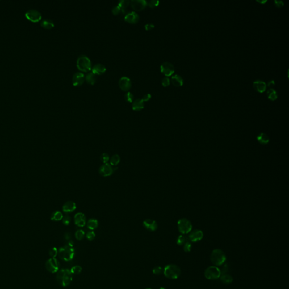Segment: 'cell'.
<instances>
[{"mask_svg":"<svg viewBox=\"0 0 289 289\" xmlns=\"http://www.w3.org/2000/svg\"><path fill=\"white\" fill-rule=\"evenodd\" d=\"M56 279L58 283L63 287L68 286L72 281V273L69 269H62L57 272Z\"/></svg>","mask_w":289,"mask_h":289,"instance_id":"cell-1","label":"cell"},{"mask_svg":"<svg viewBox=\"0 0 289 289\" xmlns=\"http://www.w3.org/2000/svg\"><path fill=\"white\" fill-rule=\"evenodd\" d=\"M210 260L214 266H221L226 262L227 256L223 251L215 249L211 253Z\"/></svg>","mask_w":289,"mask_h":289,"instance_id":"cell-2","label":"cell"},{"mask_svg":"<svg viewBox=\"0 0 289 289\" xmlns=\"http://www.w3.org/2000/svg\"><path fill=\"white\" fill-rule=\"evenodd\" d=\"M75 254V249L73 246L66 245L65 246L59 248L58 255L61 259L65 262H69L73 259Z\"/></svg>","mask_w":289,"mask_h":289,"instance_id":"cell-3","label":"cell"},{"mask_svg":"<svg viewBox=\"0 0 289 289\" xmlns=\"http://www.w3.org/2000/svg\"><path fill=\"white\" fill-rule=\"evenodd\" d=\"M164 276L168 279H178L181 273V270L179 266L175 264H168L165 266L163 270Z\"/></svg>","mask_w":289,"mask_h":289,"instance_id":"cell-4","label":"cell"},{"mask_svg":"<svg viewBox=\"0 0 289 289\" xmlns=\"http://www.w3.org/2000/svg\"><path fill=\"white\" fill-rule=\"evenodd\" d=\"M76 66L81 71L88 72L92 69V62L88 57L84 54H82L77 59Z\"/></svg>","mask_w":289,"mask_h":289,"instance_id":"cell-5","label":"cell"},{"mask_svg":"<svg viewBox=\"0 0 289 289\" xmlns=\"http://www.w3.org/2000/svg\"><path fill=\"white\" fill-rule=\"evenodd\" d=\"M204 275L207 279L215 280L220 278L221 273L219 268L217 266H210L205 270Z\"/></svg>","mask_w":289,"mask_h":289,"instance_id":"cell-6","label":"cell"},{"mask_svg":"<svg viewBox=\"0 0 289 289\" xmlns=\"http://www.w3.org/2000/svg\"><path fill=\"white\" fill-rule=\"evenodd\" d=\"M178 229L181 233L186 234L190 233L192 229L191 221L186 219H181L178 221Z\"/></svg>","mask_w":289,"mask_h":289,"instance_id":"cell-7","label":"cell"},{"mask_svg":"<svg viewBox=\"0 0 289 289\" xmlns=\"http://www.w3.org/2000/svg\"><path fill=\"white\" fill-rule=\"evenodd\" d=\"M60 263L56 258H50L45 263V267L48 271L52 273L58 272L59 270Z\"/></svg>","mask_w":289,"mask_h":289,"instance_id":"cell-8","label":"cell"},{"mask_svg":"<svg viewBox=\"0 0 289 289\" xmlns=\"http://www.w3.org/2000/svg\"><path fill=\"white\" fill-rule=\"evenodd\" d=\"M25 17L27 19L33 23L39 22L42 18L41 13L38 10L35 9H31L28 10L25 13Z\"/></svg>","mask_w":289,"mask_h":289,"instance_id":"cell-9","label":"cell"},{"mask_svg":"<svg viewBox=\"0 0 289 289\" xmlns=\"http://www.w3.org/2000/svg\"><path fill=\"white\" fill-rule=\"evenodd\" d=\"M115 170V168L113 167L108 163H106L100 167L99 169V173L102 176L108 177L111 176Z\"/></svg>","mask_w":289,"mask_h":289,"instance_id":"cell-10","label":"cell"},{"mask_svg":"<svg viewBox=\"0 0 289 289\" xmlns=\"http://www.w3.org/2000/svg\"><path fill=\"white\" fill-rule=\"evenodd\" d=\"M161 72L167 77L171 76L174 72V67L173 64L169 62H164L161 66Z\"/></svg>","mask_w":289,"mask_h":289,"instance_id":"cell-11","label":"cell"},{"mask_svg":"<svg viewBox=\"0 0 289 289\" xmlns=\"http://www.w3.org/2000/svg\"><path fill=\"white\" fill-rule=\"evenodd\" d=\"M119 86L123 91H128L131 88V80L127 76H123L119 81Z\"/></svg>","mask_w":289,"mask_h":289,"instance_id":"cell-12","label":"cell"},{"mask_svg":"<svg viewBox=\"0 0 289 289\" xmlns=\"http://www.w3.org/2000/svg\"><path fill=\"white\" fill-rule=\"evenodd\" d=\"M203 237V233L202 230L199 229H195V230L191 231L190 234L188 237V239L191 242H196L202 240Z\"/></svg>","mask_w":289,"mask_h":289,"instance_id":"cell-13","label":"cell"},{"mask_svg":"<svg viewBox=\"0 0 289 289\" xmlns=\"http://www.w3.org/2000/svg\"><path fill=\"white\" fill-rule=\"evenodd\" d=\"M131 6L136 11H141L148 5V2L146 0H132L130 2Z\"/></svg>","mask_w":289,"mask_h":289,"instance_id":"cell-14","label":"cell"},{"mask_svg":"<svg viewBox=\"0 0 289 289\" xmlns=\"http://www.w3.org/2000/svg\"><path fill=\"white\" fill-rule=\"evenodd\" d=\"M85 80L84 74L81 72H76L72 77V84L74 86H82Z\"/></svg>","mask_w":289,"mask_h":289,"instance_id":"cell-15","label":"cell"},{"mask_svg":"<svg viewBox=\"0 0 289 289\" xmlns=\"http://www.w3.org/2000/svg\"><path fill=\"white\" fill-rule=\"evenodd\" d=\"M140 19V17L138 14L135 11H130L125 14L124 20L128 23L132 24L137 23Z\"/></svg>","mask_w":289,"mask_h":289,"instance_id":"cell-16","label":"cell"},{"mask_svg":"<svg viewBox=\"0 0 289 289\" xmlns=\"http://www.w3.org/2000/svg\"><path fill=\"white\" fill-rule=\"evenodd\" d=\"M74 221L76 225L79 227H83L86 225V217L82 212H78L74 216Z\"/></svg>","mask_w":289,"mask_h":289,"instance_id":"cell-17","label":"cell"},{"mask_svg":"<svg viewBox=\"0 0 289 289\" xmlns=\"http://www.w3.org/2000/svg\"><path fill=\"white\" fill-rule=\"evenodd\" d=\"M143 225L146 229L151 232L157 230L158 228L157 223L155 220L150 219L144 220L143 222Z\"/></svg>","mask_w":289,"mask_h":289,"instance_id":"cell-18","label":"cell"},{"mask_svg":"<svg viewBox=\"0 0 289 289\" xmlns=\"http://www.w3.org/2000/svg\"><path fill=\"white\" fill-rule=\"evenodd\" d=\"M253 86L254 89L259 93H263L266 90V83L261 80H255L253 83Z\"/></svg>","mask_w":289,"mask_h":289,"instance_id":"cell-19","label":"cell"},{"mask_svg":"<svg viewBox=\"0 0 289 289\" xmlns=\"http://www.w3.org/2000/svg\"><path fill=\"white\" fill-rule=\"evenodd\" d=\"M76 204L72 201H68L63 204L62 207L63 211L66 214L71 213L75 210Z\"/></svg>","mask_w":289,"mask_h":289,"instance_id":"cell-20","label":"cell"},{"mask_svg":"<svg viewBox=\"0 0 289 289\" xmlns=\"http://www.w3.org/2000/svg\"><path fill=\"white\" fill-rule=\"evenodd\" d=\"M106 68L105 66L101 63L95 64V65L93 66L92 68V72L94 75H101L102 74H103L106 72Z\"/></svg>","mask_w":289,"mask_h":289,"instance_id":"cell-21","label":"cell"},{"mask_svg":"<svg viewBox=\"0 0 289 289\" xmlns=\"http://www.w3.org/2000/svg\"><path fill=\"white\" fill-rule=\"evenodd\" d=\"M144 102L142 100V99H135L132 103V109L135 111H140L144 108Z\"/></svg>","mask_w":289,"mask_h":289,"instance_id":"cell-22","label":"cell"},{"mask_svg":"<svg viewBox=\"0 0 289 289\" xmlns=\"http://www.w3.org/2000/svg\"><path fill=\"white\" fill-rule=\"evenodd\" d=\"M172 84L176 86H181L184 84V80L179 75L172 76L171 77Z\"/></svg>","mask_w":289,"mask_h":289,"instance_id":"cell-23","label":"cell"},{"mask_svg":"<svg viewBox=\"0 0 289 289\" xmlns=\"http://www.w3.org/2000/svg\"><path fill=\"white\" fill-rule=\"evenodd\" d=\"M41 26L45 29H52L54 27V23L52 20L45 19L41 22Z\"/></svg>","mask_w":289,"mask_h":289,"instance_id":"cell-24","label":"cell"},{"mask_svg":"<svg viewBox=\"0 0 289 289\" xmlns=\"http://www.w3.org/2000/svg\"><path fill=\"white\" fill-rule=\"evenodd\" d=\"M257 140L261 144H266L270 142V138L268 135H266V133H261L258 136Z\"/></svg>","mask_w":289,"mask_h":289,"instance_id":"cell-25","label":"cell"},{"mask_svg":"<svg viewBox=\"0 0 289 289\" xmlns=\"http://www.w3.org/2000/svg\"><path fill=\"white\" fill-rule=\"evenodd\" d=\"M220 278L221 281L225 285H229L232 283L233 281V278L232 277V276L227 273L221 274Z\"/></svg>","mask_w":289,"mask_h":289,"instance_id":"cell-26","label":"cell"},{"mask_svg":"<svg viewBox=\"0 0 289 289\" xmlns=\"http://www.w3.org/2000/svg\"><path fill=\"white\" fill-rule=\"evenodd\" d=\"M85 79L86 82L90 85H93L96 82V76L92 72H88L85 76Z\"/></svg>","mask_w":289,"mask_h":289,"instance_id":"cell-27","label":"cell"},{"mask_svg":"<svg viewBox=\"0 0 289 289\" xmlns=\"http://www.w3.org/2000/svg\"><path fill=\"white\" fill-rule=\"evenodd\" d=\"M98 226V221L95 219H90L87 222V227L90 230L95 229Z\"/></svg>","mask_w":289,"mask_h":289,"instance_id":"cell-28","label":"cell"},{"mask_svg":"<svg viewBox=\"0 0 289 289\" xmlns=\"http://www.w3.org/2000/svg\"><path fill=\"white\" fill-rule=\"evenodd\" d=\"M266 93L268 95V98L270 99L271 101L276 100L278 97L277 92H276V90L273 88H270V89H268L267 90Z\"/></svg>","mask_w":289,"mask_h":289,"instance_id":"cell-29","label":"cell"},{"mask_svg":"<svg viewBox=\"0 0 289 289\" xmlns=\"http://www.w3.org/2000/svg\"><path fill=\"white\" fill-rule=\"evenodd\" d=\"M63 217V216L62 213L59 211H57L52 214L51 220L58 221L62 220Z\"/></svg>","mask_w":289,"mask_h":289,"instance_id":"cell-30","label":"cell"},{"mask_svg":"<svg viewBox=\"0 0 289 289\" xmlns=\"http://www.w3.org/2000/svg\"><path fill=\"white\" fill-rule=\"evenodd\" d=\"M120 158L119 155L118 154L114 155L113 156H112L111 158L110 159V164L112 167L116 166L120 163Z\"/></svg>","mask_w":289,"mask_h":289,"instance_id":"cell-31","label":"cell"},{"mask_svg":"<svg viewBox=\"0 0 289 289\" xmlns=\"http://www.w3.org/2000/svg\"><path fill=\"white\" fill-rule=\"evenodd\" d=\"M187 241V238L186 237L184 236V235H180L178 237V239L176 241V243L178 245L182 246V245H184V243Z\"/></svg>","mask_w":289,"mask_h":289,"instance_id":"cell-32","label":"cell"},{"mask_svg":"<svg viewBox=\"0 0 289 289\" xmlns=\"http://www.w3.org/2000/svg\"><path fill=\"white\" fill-rule=\"evenodd\" d=\"M71 272L72 273V274H79L82 271V268L79 266H75L71 268L70 270Z\"/></svg>","mask_w":289,"mask_h":289,"instance_id":"cell-33","label":"cell"},{"mask_svg":"<svg viewBox=\"0 0 289 289\" xmlns=\"http://www.w3.org/2000/svg\"><path fill=\"white\" fill-rule=\"evenodd\" d=\"M130 4V1L129 0H120L119 1L118 6L120 7L122 9H125Z\"/></svg>","mask_w":289,"mask_h":289,"instance_id":"cell-34","label":"cell"},{"mask_svg":"<svg viewBox=\"0 0 289 289\" xmlns=\"http://www.w3.org/2000/svg\"><path fill=\"white\" fill-rule=\"evenodd\" d=\"M84 236H85V232L84 230L79 229L76 232L75 237L77 240H79V241L82 240L84 238Z\"/></svg>","mask_w":289,"mask_h":289,"instance_id":"cell-35","label":"cell"},{"mask_svg":"<svg viewBox=\"0 0 289 289\" xmlns=\"http://www.w3.org/2000/svg\"><path fill=\"white\" fill-rule=\"evenodd\" d=\"M124 10V9H122V8L118 5H116V6H115L112 8V13H113L114 15H119L120 13L123 12Z\"/></svg>","mask_w":289,"mask_h":289,"instance_id":"cell-36","label":"cell"},{"mask_svg":"<svg viewBox=\"0 0 289 289\" xmlns=\"http://www.w3.org/2000/svg\"><path fill=\"white\" fill-rule=\"evenodd\" d=\"M183 246H184V247H183L184 251L186 253L190 252L192 249V245L189 241H187V242H186L185 243H184Z\"/></svg>","mask_w":289,"mask_h":289,"instance_id":"cell-37","label":"cell"},{"mask_svg":"<svg viewBox=\"0 0 289 289\" xmlns=\"http://www.w3.org/2000/svg\"><path fill=\"white\" fill-rule=\"evenodd\" d=\"M124 98L127 102H132L134 99V95L131 92H128L124 95Z\"/></svg>","mask_w":289,"mask_h":289,"instance_id":"cell-38","label":"cell"},{"mask_svg":"<svg viewBox=\"0 0 289 289\" xmlns=\"http://www.w3.org/2000/svg\"><path fill=\"white\" fill-rule=\"evenodd\" d=\"M58 250L56 247H53L49 250V255L51 258H55L57 255H58Z\"/></svg>","mask_w":289,"mask_h":289,"instance_id":"cell-39","label":"cell"},{"mask_svg":"<svg viewBox=\"0 0 289 289\" xmlns=\"http://www.w3.org/2000/svg\"><path fill=\"white\" fill-rule=\"evenodd\" d=\"M101 160L102 161L103 164L107 163L108 161H110V157L108 154L107 153H103L101 156Z\"/></svg>","mask_w":289,"mask_h":289,"instance_id":"cell-40","label":"cell"},{"mask_svg":"<svg viewBox=\"0 0 289 289\" xmlns=\"http://www.w3.org/2000/svg\"><path fill=\"white\" fill-rule=\"evenodd\" d=\"M159 4V1L158 0H151L148 2V5L151 8H155L158 6Z\"/></svg>","mask_w":289,"mask_h":289,"instance_id":"cell-41","label":"cell"},{"mask_svg":"<svg viewBox=\"0 0 289 289\" xmlns=\"http://www.w3.org/2000/svg\"><path fill=\"white\" fill-rule=\"evenodd\" d=\"M63 224L65 225H69L71 222V217L69 215H66L62 219Z\"/></svg>","mask_w":289,"mask_h":289,"instance_id":"cell-42","label":"cell"},{"mask_svg":"<svg viewBox=\"0 0 289 289\" xmlns=\"http://www.w3.org/2000/svg\"><path fill=\"white\" fill-rule=\"evenodd\" d=\"M163 272V270L161 266H156L153 270V272L156 275L161 274Z\"/></svg>","mask_w":289,"mask_h":289,"instance_id":"cell-43","label":"cell"},{"mask_svg":"<svg viewBox=\"0 0 289 289\" xmlns=\"http://www.w3.org/2000/svg\"><path fill=\"white\" fill-rule=\"evenodd\" d=\"M86 238L89 241H93L95 238V234L93 231H90L86 235Z\"/></svg>","mask_w":289,"mask_h":289,"instance_id":"cell-44","label":"cell"},{"mask_svg":"<svg viewBox=\"0 0 289 289\" xmlns=\"http://www.w3.org/2000/svg\"><path fill=\"white\" fill-rule=\"evenodd\" d=\"M161 84L163 86H168L170 84V79H169L168 77H164L162 79V81H161Z\"/></svg>","mask_w":289,"mask_h":289,"instance_id":"cell-45","label":"cell"},{"mask_svg":"<svg viewBox=\"0 0 289 289\" xmlns=\"http://www.w3.org/2000/svg\"><path fill=\"white\" fill-rule=\"evenodd\" d=\"M274 3H275V5L277 7H282L284 5V2H283V1H281V0H274Z\"/></svg>","mask_w":289,"mask_h":289,"instance_id":"cell-46","label":"cell"},{"mask_svg":"<svg viewBox=\"0 0 289 289\" xmlns=\"http://www.w3.org/2000/svg\"><path fill=\"white\" fill-rule=\"evenodd\" d=\"M151 98V94H150V93H147V94H146L144 95V96L142 97V100L144 102H146V101H149Z\"/></svg>","mask_w":289,"mask_h":289,"instance_id":"cell-47","label":"cell"},{"mask_svg":"<svg viewBox=\"0 0 289 289\" xmlns=\"http://www.w3.org/2000/svg\"><path fill=\"white\" fill-rule=\"evenodd\" d=\"M144 27L145 30L149 31V30H150L153 29V28H154L155 27V25L153 23H147V24H146L144 25Z\"/></svg>","mask_w":289,"mask_h":289,"instance_id":"cell-48","label":"cell"},{"mask_svg":"<svg viewBox=\"0 0 289 289\" xmlns=\"http://www.w3.org/2000/svg\"><path fill=\"white\" fill-rule=\"evenodd\" d=\"M275 85V82L274 80H270V82H268V84L267 86L269 87H272L273 86H274Z\"/></svg>","mask_w":289,"mask_h":289,"instance_id":"cell-49","label":"cell"},{"mask_svg":"<svg viewBox=\"0 0 289 289\" xmlns=\"http://www.w3.org/2000/svg\"><path fill=\"white\" fill-rule=\"evenodd\" d=\"M65 238L66 240H69V238H71V234L69 233H66L65 235Z\"/></svg>","mask_w":289,"mask_h":289,"instance_id":"cell-50","label":"cell"},{"mask_svg":"<svg viewBox=\"0 0 289 289\" xmlns=\"http://www.w3.org/2000/svg\"><path fill=\"white\" fill-rule=\"evenodd\" d=\"M256 1H257L258 2H259V3H262V4H264V3L267 2V0H263H263H262V1H261V0H257Z\"/></svg>","mask_w":289,"mask_h":289,"instance_id":"cell-51","label":"cell"},{"mask_svg":"<svg viewBox=\"0 0 289 289\" xmlns=\"http://www.w3.org/2000/svg\"><path fill=\"white\" fill-rule=\"evenodd\" d=\"M165 289V288H164V287H161V288H160V289Z\"/></svg>","mask_w":289,"mask_h":289,"instance_id":"cell-52","label":"cell"},{"mask_svg":"<svg viewBox=\"0 0 289 289\" xmlns=\"http://www.w3.org/2000/svg\"><path fill=\"white\" fill-rule=\"evenodd\" d=\"M150 289V288H147V289Z\"/></svg>","mask_w":289,"mask_h":289,"instance_id":"cell-53","label":"cell"}]
</instances>
